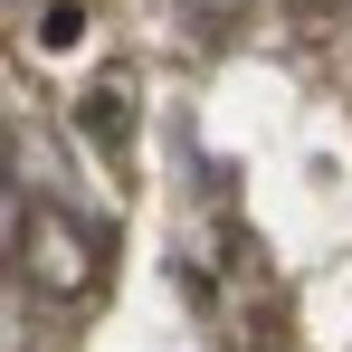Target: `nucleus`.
<instances>
[{
	"instance_id": "f257e3e1",
	"label": "nucleus",
	"mask_w": 352,
	"mask_h": 352,
	"mask_svg": "<svg viewBox=\"0 0 352 352\" xmlns=\"http://www.w3.org/2000/svg\"><path fill=\"white\" fill-rule=\"evenodd\" d=\"M10 267H19L29 295L86 305V295L105 286V238L86 229L76 210H58V200H19L10 210Z\"/></svg>"
},
{
	"instance_id": "f03ea898",
	"label": "nucleus",
	"mask_w": 352,
	"mask_h": 352,
	"mask_svg": "<svg viewBox=\"0 0 352 352\" xmlns=\"http://www.w3.org/2000/svg\"><path fill=\"white\" fill-rule=\"evenodd\" d=\"M76 133H86L96 153H124V143H133V76H124V67H105V76L76 96Z\"/></svg>"
},
{
	"instance_id": "7ed1b4c3",
	"label": "nucleus",
	"mask_w": 352,
	"mask_h": 352,
	"mask_svg": "<svg viewBox=\"0 0 352 352\" xmlns=\"http://www.w3.org/2000/svg\"><path fill=\"white\" fill-rule=\"evenodd\" d=\"M248 10H257V0H181V19H190L200 38H229V29L248 19Z\"/></svg>"
},
{
	"instance_id": "20e7f679",
	"label": "nucleus",
	"mask_w": 352,
	"mask_h": 352,
	"mask_svg": "<svg viewBox=\"0 0 352 352\" xmlns=\"http://www.w3.org/2000/svg\"><path fill=\"white\" fill-rule=\"evenodd\" d=\"M76 29H86V10H76V0H58V10H48V29H38V38H48V48H76Z\"/></svg>"
},
{
	"instance_id": "39448f33",
	"label": "nucleus",
	"mask_w": 352,
	"mask_h": 352,
	"mask_svg": "<svg viewBox=\"0 0 352 352\" xmlns=\"http://www.w3.org/2000/svg\"><path fill=\"white\" fill-rule=\"evenodd\" d=\"M295 19H333V10H343V0H286Z\"/></svg>"
}]
</instances>
